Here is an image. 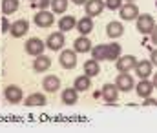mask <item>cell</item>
<instances>
[{
    "instance_id": "6da1fadb",
    "label": "cell",
    "mask_w": 157,
    "mask_h": 133,
    "mask_svg": "<svg viewBox=\"0 0 157 133\" xmlns=\"http://www.w3.org/2000/svg\"><path fill=\"white\" fill-rule=\"evenodd\" d=\"M121 53H122V47H121V44H115V42L99 44L95 47H91V58H95L97 62H101V60H108V62L117 60L121 57Z\"/></svg>"
},
{
    "instance_id": "7a4b0ae2",
    "label": "cell",
    "mask_w": 157,
    "mask_h": 133,
    "mask_svg": "<svg viewBox=\"0 0 157 133\" xmlns=\"http://www.w3.org/2000/svg\"><path fill=\"white\" fill-rule=\"evenodd\" d=\"M137 22H135V26H137V31L141 33V35H150L152 31H154V26H155V20H154V17L152 15H139L137 18H135Z\"/></svg>"
},
{
    "instance_id": "3957f363",
    "label": "cell",
    "mask_w": 157,
    "mask_h": 133,
    "mask_svg": "<svg viewBox=\"0 0 157 133\" xmlns=\"http://www.w3.org/2000/svg\"><path fill=\"white\" fill-rule=\"evenodd\" d=\"M33 22H35L39 28L46 29V28H51V26L55 24V17H53V13H51V11L40 9V11H37V15L33 17Z\"/></svg>"
},
{
    "instance_id": "277c9868",
    "label": "cell",
    "mask_w": 157,
    "mask_h": 133,
    "mask_svg": "<svg viewBox=\"0 0 157 133\" xmlns=\"http://www.w3.org/2000/svg\"><path fill=\"white\" fill-rule=\"evenodd\" d=\"M135 64H137V58L133 55H121L115 62V68L119 73H128L135 68Z\"/></svg>"
},
{
    "instance_id": "5b68a950",
    "label": "cell",
    "mask_w": 157,
    "mask_h": 133,
    "mask_svg": "<svg viewBox=\"0 0 157 133\" xmlns=\"http://www.w3.org/2000/svg\"><path fill=\"white\" fill-rule=\"evenodd\" d=\"M64 44H66V37H64L62 31H55V33H51V35L46 39V47L51 49V51H59V49H62Z\"/></svg>"
},
{
    "instance_id": "8992f818",
    "label": "cell",
    "mask_w": 157,
    "mask_h": 133,
    "mask_svg": "<svg viewBox=\"0 0 157 133\" xmlns=\"http://www.w3.org/2000/svg\"><path fill=\"white\" fill-rule=\"evenodd\" d=\"M59 62L64 69H73L77 66V53L73 49H62L60 57H59Z\"/></svg>"
},
{
    "instance_id": "52a82bcc",
    "label": "cell",
    "mask_w": 157,
    "mask_h": 133,
    "mask_svg": "<svg viewBox=\"0 0 157 133\" xmlns=\"http://www.w3.org/2000/svg\"><path fill=\"white\" fill-rule=\"evenodd\" d=\"M28 31H29V24H28V20H24V18L15 20V22L9 26V33H11L13 39H22V37H26Z\"/></svg>"
},
{
    "instance_id": "ba28073f",
    "label": "cell",
    "mask_w": 157,
    "mask_h": 133,
    "mask_svg": "<svg viewBox=\"0 0 157 133\" xmlns=\"http://www.w3.org/2000/svg\"><path fill=\"white\" fill-rule=\"evenodd\" d=\"M44 47H46L44 40H40V39H37V37L29 39V40L24 44L26 53H28V55H31V57H39V55H42V53H44Z\"/></svg>"
},
{
    "instance_id": "9c48e42d",
    "label": "cell",
    "mask_w": 157,
    "mask_h": 133,
    "mask_svg": "<svg viewBox=\"0 0 157 133\" xmlns=\"http://www.w3.org/2000/svg\"><path fill=\"white\" fill-rule=\"evenodd\" d=\"M4 97H6L7 102H11V104H18V102H22L24 93H22V88H18V86H15V84H9L7 88L4 89Z\"/></svg>"
},
{
    "instance_id": "30bf717a",
    "label": "cell",
    "mask_w": 157,
    "mask_h": 133,
    "mask_svg": "<svg viewBox=\"0 0 157 133\" xmlns=\"http://www.w3.org/2000/svg\"><path fill=\"white\" fill-rule=\"evenodd\" d=\"M119 13H121V18L122 20H135L137 17H139V7L133 4V2H126V4H122L121 6V9H119Z\"/></svg>"
},
{
    "instance_id": "8fae6325",
    "label": "cell",
    "mask_w": 157,
    "mask_h": 133,
    "mask_svg": "<svg viewBox=\"0 0 157 133\" xmlns=\"http://www.w3.org/2000/svg\"><path fill=\"white\" fill-rule=\"evenodd\" d=\"M104 7H106V6H104L102 0H86V4H84V11H86V15L91 17V18L97 17V15H101Z\"/></svg>"
},
{
    "instance_id": "7c38bea8",
    "label": "cell",
    "mask_w": 157,
    "mask_h": 133,
    "mask_svg": "<svg viewBox=\"0 0 157 133\" xmlns=\"http://www.w3.org/2000/svg\"><path fill=\"white\" fill-rule=\"evenodd\" d=\"M115 86L119 91H130L132 88H135V82L130 73H119L115 79Z\"/></svg>"
},
{
    "instance_id": "4fadbf2b",
    "label": "cell",
    "mask_w": 157,
    "mask_h": 133,
    "mask_svg": "<svg viewBox=\"0 0 157 133\" xmlns=\"http://www.w3.org/2000/svg\"><path fill=\"white\" fill-rule=\"evenodd\" d=\"M135 73L141 77V79H148L150 75H152V69H154V64L150 62V60H137V64H135Z\"/></svg>"
},
{
    "instance_id": "5bb4252c",
    "label": "cell",
    "mask_w": 157,
    "mask_h": 133,
    "mask_svg": "<svg viewBox=\"0 0 157 133\" xmlns=\"http://www.w3.org/2000/svg\"><path fill=\"white\" fill-rule=\"evenodd\" d=\"M51 68V58L48 57V55H39V57H35V60H33V69L37 71V73H44V71H48Z\"/></svg>"
},
{
    "instance_id": "9a60e30c",
    "label": "cell",
    "mask_w": 157,
    "mask_h": 133,
    "mask_svg": "<svg viewBox=\"0 0 157 133\" xmlns=\"http://www.w3.org/2000/svg\"><path fill=\"white\" fill-rule=\"evenodd\" d=\"M75 28H77V31L80 33V35L88 37V35L93 31V18H91V17H88V15H86V17H82L80 20H77V26H75Z\"/></svg>"
},
{
    "instance_id": "2e32d148",
    "label": "cell",
    "mask_w": 157,
    "mask_h": 133,
    "mask_svg": "<svg viewBox=\"0 0 157 133\" xmlns=\"http://www.w3.org/2000/svg\"><path fill=\"white\" fill-rule=\"evenodd\" d=\"M101 95H102V98H104L108 104H113V102L117 100L119 89H117L115 84H104V86H102V91H101Z\"/></svg>"
},
{
    "instance_id": "e0dca14e",
    "label": "cell",
    "mask_w": 157,
    "mask_h": 133,
    "mask_svg": "<svg viewBox=\"0 0 157 133\" xmlns=\"http://www.w3.org/2000/svg\"><path fill=\"white\" fill-rule=\"evenodd\" d=\"M42 88H44V91H48V93H55L57 89L60 88V79L57 75H48L42 80Z\"/></svg>"
},
{
    "instance_id": "ac0fdd59",
    "label": "cell",
    "mask_w": 157,
    "mask_h": 133,
    "mask_svg": "<svg viewBox=\"0 0 157 133\" xmlns=\"http://www.w3.org/2000/svg\"><path fill=\"white\" fill-rule=\"evenodd\" d=\"M91 40L88 39V37H84V35H80L78 39H75V42H73V51L75 53H88V51H91Z\"/></svg>"
},
{
    "instance_id": "d6986e66",
    "label": "cell",
    "mask_w": 157,
    "mask_h": 133,
    "mask_svg": "<svg viewBox=\"0 0 157 133\" xmlns=\"http://www.w3.org/2000/svg\"><path fill=\"white\" fill-rule=\"evenodd\" d=\"M154 89H155V88H154V84H152L148 79H141V82L135 86L137 95H139V97H143V98H144V97H150Z\"/></svg>"
},
{
    "instance_id": "ffe728a7",
    "label": "cell",
    "mask_w": 157,
    "mask_h": 133,
    "mask_svg": "<svg viewBox=\"0 0 157 133\" xmlns=\"http://www.w3.org/2000/svg\"><path fill=\"white\" fill-rule=\"evenodd\" d=\"M60 98H62V102H64L66 106H73V104L78 102V91L75 88H66L62 91Z\"/></svg>"
},
{
    "instance_id": "44dd1931",
    "label": "cell",
    "mask_w": 157,
    "mask_h": 133,
    "mask_svg": "<svg viewBox=\"0 0 157 133\" xmlns=\"http://www.w3.org/2000/svg\"><path fill=\"white\" fill-rule=\"evenodd\" d=\"M75 26H77V18H75L73 15H64V17L59 20V29H60L62 33L75 29Z\"/></svg>"
},
{
    "instance_id": "7402d4cb",
    "label": "cell",
    "mask_w": 157,
    "mask_h": 133,
    "mask_svg": "<svg viewBox=\"0 0 157 133\" xmlns=\"http://www.w3.org/2000/svg\"><path fill=\"white\" fill-rule=\"evenodd\" d=\"M122 33H124V26L117 20H113L106 26V35L110 39H119V37H122Z\"/></svg>"
},
{
    "instance_id": "603a6c76",
    "label": "cell",
    "mask_w": 157,
    "mask_h": 133,
    "mask_svg": "<svg viewBox=\"0 0 157 133\" xmlns=\"http://www.w3.org/2000/svg\"><path fill=\"white\" fill-rule=\"evenodd\" d=\"M84 73H86L88 77H97V75L101 73V66H99V62H97L95 58L86 60V62H84Z\"/></svg>"
},
{
    "instance_id": "cb8c5ba5",
    "label": "cell",
    "mask_w": 157,
    "mask_h": 133,
    "mask_svg": "<svg viewBox=\"0 0 157 133\" xmlns=\"http://www.w3.org/2000/svg\"><path fill=\"white\" fill-rule=\"evenodd\" d=\"M46 102H48V100H46L44 93H31V95H28L26 100H24L26 106H44Z\"/></svg>"
},
{
    "instance_id": "d4e9b609",
    "label": "cell",
    "mask_w": 157,
    "mask_h": 133,
    "mask_svg": "<svg viewBox=\"0 0 157 133\" xmlns=\"http://www.w3.org/2000/svg\"><path fill=\"white\" fill-rule=\"evenodd\" d=\"M73 88L77 89V91H88V89L91 88V77H88V75L77 77L75 82H73Z\"/></svg>"
},
{
    "instance_id": "484cf974",
    "label": "cell",
    "mask_w": 157,
    "mask_h": 133,
    "mask_svg": "<svg viewBox=\"0 0 157 133\" xmlns=\"http://www.w3.org/2000/svg\"><path fill=\"white\" fill-rule=\"evenodd\" d=\"M0 9H2V15L4 17H9V15H13L18 9V0H2Z\"/></svg>"
},
{
    "instance_id": "4316f807",
    "label": "cell",
    "mask_w": 157,
    "mask_h": 133,
    "mask_svg": "<svg viewBox=\"0 0 157 133\" xmlns=\"http://www.w3.org/2000/svg\"><path fill=\"white\" fill-rule=\"evenodd\" d=\"M51 9H53V13H59V15H62V13H66L68 11V6H70V0H51Z\"/></svg>"
},
{
    "instance_id": "83f0119b",
    "label": "cell",
    "mask_w": 157,
    "mask_h": 133,
    "mask_svg": "<svg viewBox=\"0 0 157 133\" xmlns=\"http://www.w3.org/2000/svg\"><path fill=\"white\" fill-rule=\"evenodd\" d=\"M51 4V0H29V6L33 7V9H46L48 6Z\"/></svg>"
},
{
    "instance_id": "f1b7e54d",
    "label": "cell",
    "mask_w": 157,
    "mask_h": 133,
    "mask_svg": "<svg viewBox=\"0 0 157 133\" xmlns=\"http://www.w3.org/2000/svg\"><path fill=\"white\" fill-rule=\"evenodd\" d=\"M122 4H124L122 0H104V6H106L108 9H112V11L121 9V6H122Z\"/></svg>"
},
{
    "instance_id": "f546056e",
    "label": "cell",
    "mask_w": 157,
    "mask_h": 133,
    "mask_svg": "<svg viewBox=\"0 0 157 133\" xmlns=\"http://www.w3.org/2000/svg\"><path fill=\"white\" fill-rule=\"evenodd\" d=\"M144 106H157V98H152V97H144Z\"/></svg>"
},
{
    "instance_id": "4dcf8cb0",
    "label": "cell",
    "mask_w": 157,
    "mask_h": 133,
    "mask_svg": "<svg viewBox=\"0 0 157 133\" xmlns=\"http://www.w3.org/2000/svg\"><path fill=\"white\" fill-rule=\"evenodd\" d=\"M9 26H11V24L7 22V17H4V18H2V28H4V29H0V31H2V33H7V31H9Z\"/></svg>"
},
{
    "instance_id": "1f68e13d",
    "label": "cell",
    "mask_w": 157,
    "mask_h": 133,
    "mask_svg": "<svg viewBox=\"0 0 157 133\" xmlns=\"http://www.w3.org/2000/svg\"><path fill=\"white\" fill-rule=\"evenodd\" d=\"M150 62H152L154 66H157V49L152 51V55H150Z\"/></svg>"
},
{
    "instance_id": "d6a6232c",
    "label": "cell",
    "mask_w": 157,
    "mask_h": 133,
    "mask_svg": "<svg viewBox=\"0 0 157 133\" xmlns=\"http://www.w3.org/2000/svg\"><path fill=\"white\" fill-rule=\"evenodd\" d=\"M150 35H152V42H154V44H157V24L154 26V31H152Z\"/></svg>"
},
{
    "instance_id": "836d02e7",
    "label": "cell",
    "mask_w": 157,
    "mask_h": 133,
    "mask_svg": "<svg viewBox=\"0 0 157 133\" xmlns=\"http://www.w3.org/2000/svg\"><path fill=\"white\" fill-rule=\"evenodd\" d=\"M75 6H82V4H86V0H71Z\"/></svg>"
},
{
    "instance_id": "e575fe53",
    "label": "cell",
    "mask_w": 157,
    "mask_h": 133,
    "mask_svg": "<svg viewBox=\"0 0 157 133\" xmlns=\"http://www.w3.org/2000/svg\"><path fill=\"white\" fill-rule=\"evenodd\" d=\"M152 84H154V88H157V73L154 75V80H152Z\"/></svg>"
},
{
    "instance_id": "d590c367",
    "label": "cell",
    "mask_w": 157,
    "mask_h": 133,
    "mask_svg": "<svg viewBox=\"0 0 157 133\" xmlns=\"http://www.w3.org/2000/svg\"><path fill=\"white\" fill-rule=\"evenodd\" d=\"M122 2H133V0H122Z\"/></svg>"
},
{
    "instance_id": "8d00e7d4",
    "label": "cell",
    "mask_w": 157,
    "mask_h": 133,
    "mask_svg": "<svg viewBox=\"0 0 157 133\" xmlns=\"http://www.w3.org/2000/svg\"><path fill=\"white\" fill-rule=\"evenodd\" d=\"M155 7H157V0H155Z\"/></svg>"
}]
</instances>
